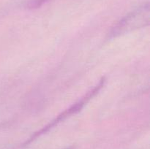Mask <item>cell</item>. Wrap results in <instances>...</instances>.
I'll return each instance as SVG.
<instances>
[{"mask_svg": "<svg viewBox=\"0 0 150 149\" xmlns=\"http://www.w3.org/2000/svg\"><path fill=\"white\" fill-rule=\"evenodd\" d=\"M149 4H144L124 16L112 28L110 36L116 37L131 31L145 27L149 24Z\"/></svg>", "mask_w": 150, "mask_h": 149, "instance_id": "cell-1", "label": "cell"}, {"mask_svg": "<svg viewBox=\"0 0 150 149\" xmlns=\"http://www.w3.org/2000/svg\"><path fill=\"white\" fill-rule=\"evenodd\" d=\"M105 82V79L104 78V77L101 79V80L99 82V83H98V84L97 85L94 89H92V90L89 91L88 92V93H86L83 98H81V100H79V102H76L74 105H72V106L70 107V108H69L68 109L65 110L64 112H62L60 115H59L55 119L53 120L50 124H48V125L44 127L42 129H40V131H38V132L35 133L34 135H32V137L29 138V140H28V142H26V144L31 143V142L33 141L34 140L38 138V137H40V135H42V134H45V133H46L47 131H49L51 129L54 128V127H56L57 124H59L60 122H62V121H63L64 120H65L67 118H68V117L71 116V115H73V114L77 113V112H79V111L81 110V109L84 107V105H86V103H87L91 99H92V98H93L94 96H95V95H96L97 93L100 91V89H102L103 86H104Z\"/></svg>", "mask_w": 150, "mask_h": 149, "instance_id": "cell-2", "label": "cell"}, {"mask_svg": "<svg viewBox=\"0 0 150 149\" xmlns=\"http://www.w3.org/2000/svg\"><path fill=\"white\" fill-rule=\"evenodd\" d=\"M48 0H30L27 4V7L29 9H38L45 2H47Z\"/></svg>", "mask_w": 150, "mask_h": 149, "instance_id": "cell-3", "label": "cell"}, {"mask_svg": "<svg viewBox=\"0 0 150 149\" xmlns=\"http://www.w3.org/2000/svg\"><path fill=\"white\" fill-rule=\"evenodd\" d=\"M64 149H76V148L73 147V146H70V147L65 148H64Z\"/></svg>", "mask_w": 150, "mask_h": 149, "instance_id": "cell-4", "label": "cell"}]
</instances>
